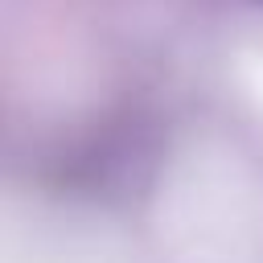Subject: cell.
<instances>
[{"instance_id": "obj_1", "label": "cell", "mask_w": 263, "mask_h": 263, "mask_svg": "<svg viewBox=\"0 0 263 263\" xmlns=\"http://www.w3.org/2000/svg\"><path fill=\"white\" fill-rule=\"evenodd\" d=\"M251 4H259V8H263V0H251Z\"/></svg>"}]
</instances>
